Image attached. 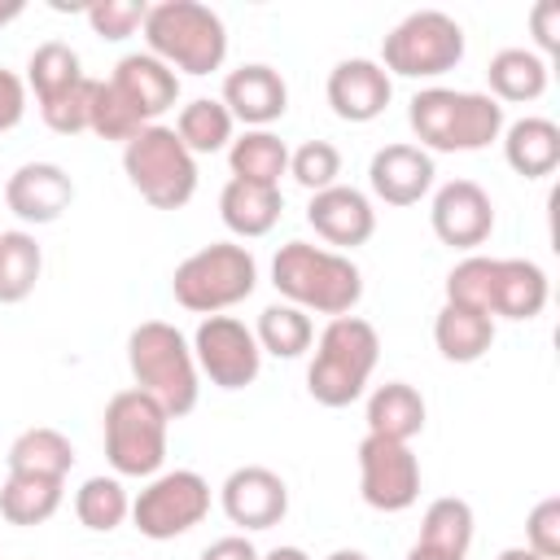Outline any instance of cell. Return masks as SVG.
Here are the masks:
<instances>
[{
    "instance_id": "1",
    "label": "cell",
    "mask_w": 560,
    "mask_h": 560,
    "mask_svg": "<svg viewBox=\"0 0 560 560\" xmlns=\"http://www.w3.org/2000/svg\"><path fill=\"white\" fill-rule=\"evenodd\" d=\"M127 363L136 376V389L162 402L171 420L188 416L197 407V363L175 324L149 319L127 337Z\"/></svg>"
},
{
    "instance_id": "2",
    "label": "cell",
    "mask_w": 560,
    "mask_h": 560,
    "mask_svg": "<svg viewBox=\"0 0 560 560\" xmlns=\"http://www.w3.org/2000/svg\"><path fill=\"white\" fill-rule=\"evenodd\" d=\"M271 280L276 289L293 302V306H311L319 315H346L359 298H363V276L346 254L332 249H315L306 241H289L276 262H271Z\"/></svg>"
},
{
    "instance_id": "3",
    "label": "cell",
    "mask_w": 560,
    "mask_h": 560,
    "mask_svg": "<svg viewBox=\"0 0 560 560\" xmlns=\"http://www.w3.org/2000/svg\"><path fill=\"white\" fill-rule=\"evenodd\" d=\"M411 131L420 144L438 153H472L499 140L503 131V105L481 92H451V88H429L411 101Z\"/></svg>"
},
{
    "instance_id": "4",
    "label": "cell",
    "mask_w": 560,
    "mask_h": 560,
    "mask_svg": "<svg viewBox=\"0 0 560 560\" xmlns=\"http://www.w3.org/2000/svg\"><path fill=\"white\" fill-rule=\"evenodd\" d=\"M381 359V337L368 319H354V315H337L324 337H319V350L311 359V372H306V389L319 407H350L372 368Z\"/></svg>"
},
{
    "instance_id": "5",
    "label": "cell",
    "mask_w": 560,
    "mask_h": 560,
    "mask_svg": "<svg viewBox=\"0 0 560 560\" xmlns=\"http://www.w3.org/2000/svg\"><path fill=\"white\" fill-rule=\"evenodd\" d=\"M144 39L162 66L210 74L228 57V31L219 13H210L197 0H166L144 13Z\"/></svg>"
},
{
    "instance_id": "6",
    "label": "cell",
    "mask_w": 560,
    "mask_h": 560,
    "mask_svg": "<svg viewBox=\"0 0 560 560\" xmlns=\"http://www.w3.org/2000/svg\"><path fill=\"white\" fill-rule=\"evenodd\" d=\"M258 284V262L241 245H206L192 258H184L171 276V293L184 311L219 315L236 302H245Z\"/></svg>"
},
{
    "instance_id": "7",
    "label": "cell",
    "mask_w": 560,
    "mask_h": 560,
    "mask_svg": "<svg viewBox=\"0 0 560 560\" xmlns=\"http://www.w3.org/2000/svg\"><path fill=\"white\" fill-rule=\"evenodd\" d=\"M166 424L171 416L162 411L158 398L144 389H118L105 407V455L114 472L122 477H149L166 459Z\"/></svg>"
},
{
    "instance_id": "8",
    "label": "cell",
    "mask_w": 560,
    "mask_h": 560,
    "mask_svg": "<svg viewBox=\"0 0 560 560\" xmlns=\"http://www.w3.org/2000/svg\"><path fill=\"white\" fill-rule=\"evenodd\" d=\"M122 171L153 210H179L197 188V162L179 144L175 127H144L136 140H127Z\"/></svg>"
},
{
    "instance_id": "9",
    "label": "cell",
    "mask_w": 560,
    "mask_h": 560,
    "mask_svg": "<svg viewBox=\"0 0 560 560\" xmlns=\"http://www.w3.org/2000/svg\"><path fill=\"white\" fill-rule=\"evenodd\" d=\"M459 61H464V31L455 18L438 9L411 13L385 35V70L402 79H433L455 70Z\"/></svg>"
},
{
    "instance_id": "10",
    "label": "cell",
    "mask_w": 560,
    "mask_h": 560,
    "mask_svg": "<svg viewBox=\"0 0 560 560\" xmlns=\"http://www.w3.org/2000/svg\"><path fill=\"white\" fill-rule=\"evenodd\" d=\"M210 512V486L179 468V472H166L158 477L149 490H140V499L131 503V521L144 538L153 542H166V538H179L188 534L192 525H201V516Z\"/></svg>"
},
{
    "instance_id": "11",
    "label": "cell",
    "mask_w": 560,
    "mask_h": 560,
    "mask_svg": "<svg viewBox=\"0 0 560 560\" xmlns=\"http://www.w3.org/2000/svg\"><path fill=\"white\" fill-rule=\"evenodd\" d=\"M359 490L376 512H402L420 499V464L407 442L363 438L359 442Z\"/></svg>"
},
{
    "instance_id": "12",
    "label": "cell",
    "mask_w": 560,
    "mask_h": 560,
    "mask_svg": "<svg viewBox=\"0 0 560 560\" xmlns=\"http://www.w3.org/2000/svg\"><path fill=\"white\" fill-rule=\"evenodd\" d=\"M192 350H197L201 372L219 389H245V385H254L258 363H262V350H258L254 332L241 319H232V315H210L197 328V346Z\"/></svg>"
},
{
    "instance_id": "13",
    "label": "cell",
    "mask_w": 560,
    "mask_h": 560,
    "mask_svg": "<svg viewBox=\"0 0 560 560\" xmlns=\"http://www.w3.org/2000/svg\"><path fill=\"white\" fill-rule=\"evenodd\" d=\"M223 512L241 529H271L289 512V486L271 468H258V464L236 468L223 481Z\"/></svg>"
},
{
    "instance_id": "14",
    "label": "cell",
    "mask_w": 560,
    "mask_h": 560,
    "mask_svg": "<svg viewBox=\"0 0 560 560\" xmlns=\"http://www.w3.org/2000/svg\"><path fill=\"white\" fill-rule=\"evenodd\" d=\"M433 232L442 245L472 249L494 232V206L481 184L455 179L433 197Z\"/></svg>"
},
{
    "instance_id": "15",
    "label": "cell",
    "mask_w": 560,
    "mask_h": 560,
    "mask_svg": "<svg viewBox=\"0 0 560 560\" xmlns=\"http://www.w3.org/2000/svg\"><path fill=\"white\" fill-rule=\"evenodd\" d=\"M4 201L22 223H52L70 210L74 201V184L61 166L52 162H26L9 175L4 184Z\"/></svg>"
},
{
    "instance_id": "16",
    "label": "cell",
    "mask_w": 560,
    "mask_h": 560,
    "mask_svg": "<svg viewBox=\"0 0 560 560\" xmlns=\"http://www.w3.org/2000/svg\"><path fill=\"white\" fill-rule=\"evenodd\" d=\"M389 74L376 66V61H341L332 74H328V105L337 118L346 122H372L385 114L389 105Z\"/></svg>"
},
{
    "instance_id": "17",
    "label": "cell",
    "mask_w": 560,
    "mask_h": 560,
    "mask_svg": "<svg viewBox=\"0 0 560 560\" xmlns=\"http://www.w3.org/2000/svg\"><path fill=\"white\" fill-rule=\"evenodd\" d=\"M372 192L389 206H416L433 188V158L416 144H385L368 166Z\"/></svg>"
},
{
    "instance_id": "18",
    "label": "cell",
    "mask_w": 560,
    "mask_h": 560,
    "mask_svg": "<svg viewBox=\"0 0 560 560\" xmlns=\"http://www.w3.org/2000/svg\"><path fill=\"white\" fill-rule=\"evenodd\" d=\"M114 88H118V96L136 109V118L140 122H153L158 114H166L171 105H175V96H179V79H175V70L171 66H162L158 57H122L118 66H114V79H109Z\"/></svg>"
},
{
    "instance_id": "19",
    "label": "cell",
    "mask_w": 560,
    "mask_h": 560,
    "mask_svg": "<svg viewBox=\"0 0 560 560\" xmlns=\"http://www.w3.org/2000/svg\"><path fill=\"white\" fill-rule=\"evenodd\" d=\"M223 109L241 122H276L289 109V88L271 66H241L223 83Z\"/></svg>"
},
{
    "instance_id": "20",
    "label": "cell",
    "mask_w": 560,
    "mask_h": 560,
    "mask_svg": "<svg viewBox=\"0 0 560 560\" xmlns=\"http://www.w3.org/2000/svg\"><path fill=\"white\" fill-rule=\"evenodd\" d=\"M306 219L328 245H363L376 228V214H372L368 197L354 192V188H341V184L315 192L311 206H306Z\"/></svg>"
},
{
    "instance_id": "21",
    "label": "cell",
    "mask_w": 560,
    "mask_h": 560,
    "mask_svg": "<svg viewBox=\"0 0 560 560\" xmlns=\"http://www.w3.org/2000/svg\"><path fill=\"white\" fill-rule=\"evenodd\" d=\"M547 306V276L538 262L525 258H494V280H490V319H534Z\"/></svg>"
},
{
    "instance_id": "22",
    "label": "cell",
    "mask_w": 560,
    "mask_h": 560,
    "mask_svg": "<svg viewBox=\"0 0 560 560\" xmlns=\"http://www.w3.org/2000/svg\"><path fill=\"white\" fill-rule=\"evenodd\" d=\"M424 429V398L407 381H389L368 398V433L385 442H411Z\"/></svg>"
},
{
    "instance_id": "23",
    "label": "cell",
    "mask_w": 560,
    "mask_h": 560,
    "mask_svg": "<svg viewBox=\"0 0 560 560\" xmlns=\"http://www.w3.org/2000/svg\"><path fill=\"white\" fill-rule=\"evenodd\" d=\"M503 153L521 179H542L560 166V127L547 118H521L508 127Z\"/></svg>"
},
{
    "instance_id": "24",
    "label": "cell",
    "mask_w": 560,
    "mask_h": 560,
    "mask_svg": "<svg viewBox=\"0 0 560 560\" xmlns=\"http://www.w3.org/2000/svg\"><path fill=\"white\" fill-rule=\"evenodd\" d=\"M219 210H223V223L236 232V236H267L284 210V197L280 188H267V184H245V179H228L223 197H219Z\"/></svg>"
},
{
    "instance_id": "25",
    "label": "cell",
    "mask_w": 560,
    "mask_h": 560,
    "mask_svg": "<svg viewBox=\"0 0 560 560\" xmlns=\"http://www.w3.org/2000/svg\"><path fill=\"white\" fill-rule=\"evenodd\" d=\"M433 341L442 350V359L451 363H477L490 346H494V319L468 306H442L438 324H433Z\"/></svg>"
},
{
    "instance_id": "26",
    "label": "cell",
    "mask_w": 560,
    "mask_h": 560,
    "mask_svg": "<svg viewBox=\"0 0 560 560\" xmlns=\"http://www.w3.org/2000/svg\"><path fill=\"white\" fill-rule=\"evenodd\" d=\"M486 79H490V92L494 101H538L542 88H547V66L538 52H525V48H503L490 57L486 66Z\"/></svg>"
},
{
    "instance_id": "27",
    "label": "cell",
    "mask_w": 560,
    "mask_h": 560,
    "mask_svg": "<svg viewBox=\"0 0 560 560\" xmlns=\"http://www.w3.org/2000/svg\"><path fill=\"white\" fill-rule=\"evenodd\" d=\"M74 468V446L57 433V429H26L13 446H9V472L22 477H57L66 481V472Z\"/></svg>"
},
{
    "instance_id": "28",
    "label": "cell",
    "mask_w": 560,
    "mask_h": 560,
    "mask_svg": "<svg viewBox=\"0 0 560 560\" xmlns=\"http://www.w3.org/2000/svg\"><path fill=\"white\" fill-rule=\"evenodd\" d=\"M61 503V481L57 477H22L9 472L0 486V516L9 525H44Z\"/></svg>"
},
{
    "instance_id": "29",
    "label": "cell",
    "mask_w": 560,
    "mask_h": 560,
    "mask_svg": "<svg viewBox=\"0 0 560 560\" xmlns=\"http://www.w3.org/2000/svg\"><path fill=\"white\" fill-rule=\"evenodd\" d=\"M228 162H232V179L280 188V175L289 171V149H284V140L271 136V131H249V136H241V140L232 144Z\"/></svg>"
},
{
    "instance_id": "30",
    "label": "cell",
    "mask_w": 560,
    "mask_h": 560,
    "mask_svg": "<svg viewBox=\"0 0 560 560\" xmlns=\"http://www.w3.org/2000/svg\"><path fill=\"white\" fill-rule=\"evenodd\" d=\"M44 254L26 232H0V302H22L35 293Z\"/></svg>"
},
{
    "instance_id": "31",
    "label": "cell",
    "mask_w": 560,
    "mask_h": 560,
    "mask_svg": "<svg viewBox=\"0 0 560 560\" xmlns=\"http://www.w3.org/2000/svg\"><path fill=\"white\" fill-rule=\"evenodd\" d=\"M311 337H315V328H311V319H306L302 306H267L258 315V332H254L258 350H267L276 359L306 354L311 350Z\"/></svg>"
},
{
    "instance_id": "32",
    "label": "cell",
    "mask_w": 560,
    "mask_h": 560,
    "mask_svg": "<svg viewBox=\"0 0 560 560\" xmlns=\"http://www.w3.org/2000/svg\"><path fill=\"white\" fill-rule=\"evenodd\" d=\"M175 136L188 153H219L228 140H232V114L223 109V101H192L179 109V122H175Z\"/></svg>"
},
{
    "instance_id": "33",
    "label": "cell",
    "mask_w": 560,
    "mask_h": 560,
    "mask_svg": "<svg viewBox=\"0 0 560 560\" xmlns=\"http://www.w3.org/2000/svg\"><path fill=\"white\" fill-rule=\"evenodd\" d=\"M420 542L433 551H451V556H468L472 542V508L464 499H433L420 525Z\"/></svg>"
},
{
    "instance_id": "34",
    "label": "cell",
    "mask_w": 560,
    "mask_h": 560,
    "mask_svg": "<svg viewBox=\"0 0 560 560\" xmlns=\"http://www.w3.org/2000/svg\"><path fill=\"white\" fill-rule=\"evenodd\" d=\"M79 79H83V70H79V52H74L70 44H61V39L39 44V48L31 52V61H26V83L35 88L39 105L52 101L57 92H66V88L79 83Z\"/></svg>"
},
{
    "instance_id": "35",
    "label": "cell",
    "mask_w": 560,
    "mask_h": 560,
    "mask_svg": "<svg viewBox=\"0 0 560 560\" xmlns=\"http://www.w3.org/2000/svg\"><path fill=\"white\" fill-rule=\"evenodd\" d=\"M88 131H96L101 140H136V136L144 131V122H140L136 109L118 96L114 83L92 79V92H88Z\"/></svg>"
},
{
    "instance_id": "36",
    "label": "cell",
    "mask_w": 560,
    "mask_h": 560,
    "mask_svg": "<svg viewBox=\"0 0 560 560\" xmlns=\"http://www.w3.org/2000/svg\"><path fill=\"white\" fill-rule=\"evenodd\" d=\"M74 512H79V521H83L92 534H109V529L122 525V516L131 512V503H127V490H122L114 477H92V481H83V490L74 494Z\"/></svg>"
},
{
    "instance_id": "37",
    "label": "cell",
    "mask_w": 560,
    "mask_h": 560,
    "mask_svg": "<svg viewBox=\"0 0 560 560\" xmlns=\"http://www.w3.org/2000/svg\"><path fill=\"white\" fill-rule=\"evenodd\" d=\"M289 175H293L302 188H311V192L332 188L337 175H341V153H337V144H328V140H306L298 153H289Z\"/></svg>"
},
{
    "instance_id": "38",
    "label": "cell",
    "mask_w": 560,
    "mask_h": 560,
    "mask_svg": "<svg viewBox=\"0 0 560 560\" xmlns=\"http://www.w3.org/2000/svg\"><path fill=\"white\" fill-rule=\"evenodd\" d=\"M490 280H494V258H464L446 276V302L490 315Z\"/></svg>"
},
{
    "instance_id": "39",
    "label": "cell",
    "mask_w": 560,
    "mask_h": 560,
    "mask_svg": "<svg viewBox=\"0 0 560 560\" xmlns=\"http://www.w3.org/2000/svg\"><path fill=\"white\" fill-rule=\"evenodd\" d=\"M88 92H92V79L83 74L79 83H70L66 92H57L52 101L39 105L44 122H48L57 136H79V131H88Z\"/></svg>"
},
{
    "instance_id": "40",
    "label": "cell",
    "mask_w": 560,
    "mask_h": 560,
    "mask_svg": "<svg viewBox=\"0 0 560 560\" xmlns=\"http://www.w3.org/2000/svg\"><path fill=\"white\" fill-rule=\"evenodd\" d=\"M83 13H88V22H92V31L101 39H127L136 26H144V13L149 9L140 0H96Z\"/></svg>"
},
{
    "instance_id": "41",
    "label": "cell",
    "mask_w": 560,
    "mask_h": 560,
    "mask_svg": "<svg viewBox=\"0 0 560 560\" xmlns=\"http://www.w3.org/2000/svg\"><path fill=\"white\" fill-rule=\"evenodd\" d=\"M525 547L538 551L542 560H556L560 556V499L556 494L542 499L529 512V521H525Z\"/></svg>"
},
{
    "instance_id": "42",
    "label": "cell",
    "mask_w": 560,
    "mask_h": 560,
    "mask_svg": "<svg viewBox=\"0 0 560 560\" xmlns=\"http://www.w3.org/2000/svg\"><path fill=\"white\" fill-rule=\"evenodd\" d=\"M529 31L542 52H560V0H538L529 9Z\"/></svg>"
},
{
    "instance_id": "43",
    "label": "cell",
    "mask_w": 560,
    "mask_h": 560,
    "mask_svg": "<svg viewBox=\"0 0 560 560\" xmlns=\"http://www.w3.org/2000/svg\"><path fill=\"white\" fill-rule=\"evenodd\" d=\"M22 109H26V88H22V79H18L13 70H0V131L18 127Z\"/></svg>"
},
{
    "instance_id": "44",
    "label": "cell",
    "mask_w": 560,
    "mask_h": 560,
    "mask_svg": "<svg viewBox=\"0 0 560 560\" xmlns=\"http://www.w3.org/2000/svg\"><path fill=\"white\" fill-rule=\"evenodd\" d=\"M201 560H258V551L249 547V538H219L201 551Z\"/></svg>"
},
{
    "instance_id": "45",
    "label": "cell",
    "mask_w": 560,
    "mask_h": 560,
    "mask_svg": "<svg viewBox=\"0 0 560 560\" xmlns=\"http://www.w3.org/2000/svg\"><path fill=\"white\" fill-rule=\"evenodd\" d=\"M407 560H464V556H451V551H433V547L416 542V547L407 551Z\"/></svg>"
},
{
    "instance_id": "46",
    "label": "cell",
    "mask_w": 560,
    "mask_h": 560,
    "mask_svg": "<svg viewBox=\"0 0 560 560\" xmlns=\"http://www.w3.org/2000/svg\"><path fill=\"white\" fill-rule=\"evenodd\" d=\"M262 560H311L302 547H276V551H267Z\"/></svg>"
},
{
    "instance_id": "47",
    "label": "cell",
    "mask_w": 560,
    "mask_h": 560,
    "mask_svg": "<svg viewBox=\"0 0 560 560\" xmlns=\"http://www.w3.org/2000/svg\"><path fill=\"white\" fill-rule=\"evenodd\" d=\"M22 13V0H0V26H9Z\"/></svg>"
},
{
    "instance_id": "48",
    "label": "cell",
    "mask_w": 560,
    "mask_h": 560,
    "mask_svg": "<svg viewBox=\"0 0 560 560\" xmlns=\"http://www.w3.org/2000/svg\"><path fill=\"white\" fill-rule=\"evenodd\" d=\"M499 560H542V556L529 547H508V551H499Z\"/></svg>"
},
{
    "instance_id": "49",
    "label": "cell",
    "mask_w": 560,
    "mask_h": 560,
    "mask_svg": "<svg viewBox=\"0 0 560 560\" xmlns=\"http://www.w3.org/2000/svg\"><path fill=\"white\" fill-rule=\"evenodd\" d=\"M328 560H368V556H363V551H332Z\"/></svg>"
}]
</instances>
